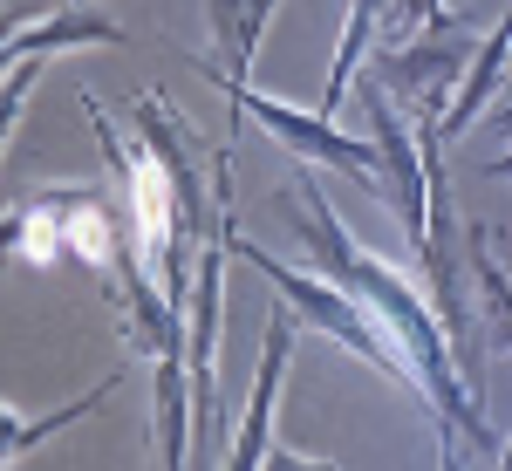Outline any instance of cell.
Masks as SVG:
<instances>
[{
  "mask_svg": "<svg viewBox=\"0 0 512 471\" xmlns=\"http://www.w3.org/2000/svg\"><path fill=\"white\" fill-rule=\"evenodd\" d=\"M123 41H130V28L110 21L96 0H55L41 21H14L7 28V137L21 130V103H28L35 69H48L69 48H123Z\"/></svg>",
  "mask_w": 512,
  "mask_h": 471,
  "instance_id": "5b68a950",
  "label": "cell"
},
{
  "mask_svg": "<svg viewBox=\"0 0 512 471\" xmlns=\"http://www.w3.org/2000/svg\"><path fill=\"white\" fill-rule=\"evenodd\" d=\"M437 431H444V451H437V471H465V444H472V437L458 431V424H444V417H437Z\"/></svg>",
  "mask_w": 512,
  "mask_h": 471,
  "instance_id": "8fae6325",
  "label": "cell"
},
{
  "mask_svg": "<svg viewBox=\"0 0 512 471\" xmlns=\"http://www.w3.org/2000/svg\"><path fill=\"white\" fill-rule=\"evenodd\" d=\"M472 55H478V28L458 21V14H437L431 28H417L410 41H396L390 55L376 62V82L417 117V130L444 137V117H451L458 89L472 76Z\"/></svg>",
  "mask_w": 512,
  "mask_h": 471,
  "instance_id": "3957f363",
  "label": "cell"
},
{
  "mask_svg": "<svg viewBox=\"0 0 512 471\" xmlns=\"http://www.w3.org/2000/svg\"><path fill=\"white\" fill-rule=\"evenodd\" d=\"M123 376H103V383H96V390L89 396H76V403H69V410H48V417H41V424H28V410H21V403H7V465H21V458H28V451H35L41 437H55V431H69V424H76V417H89V410H103V403H110V390H117Z\"/></svg>",
  "mask_w": 512,
  "mask_h": 471,
  "instance_id": "9c48e42d",
  "label": "cell"
},
{
  "mask_svg": "<svg viewBox=\"0 0 512 471\" xmlns=\"http://www.w3.org/2000/svg\"><path fill=\"white\" fill-rule=\"evenodd\" d=\"M233 253L246 260V267H260V274L274 280V294L280 301H294V314L308 321V328H321V335H335L349 355H362L369 369H383L390 383H403V390H417V369H410V355H403V342L390 335V321L369 308V301H355L342 280H328V274H301V267H280L274 253H260L253 239H239L233 233ZM424 396V390H417Z\"/></svg>",
  "mask_w": 512,
  "mask_h": 471,
  "instance_id": "7a4b0ae2",
  "label": "cell"
},
{
  "mask_svg": "<svg viewBox=\"0 0 512 471\" xmlns=\"http://www.w3.org/2000/svg\"><path fill=\"white\" fill-rule=\"evenodd\" d=\"M472 280H478V314H485V355L512 349V274L499 267L492 239L472 226Z\"/></svg>",
  "mask_w": 512,
  "mask_h": 471,
  "instance_id": "ba28073f",
  "label": "cell"
},
{
  "mask_svg": "<svg viewBox=\"0 0 512 471\" xmlns=\"http://www.w3.org/2000/svg\"><path fill=\"white\" fill-rule=\"evenodd\" d=\"M376 21H383V0H355V7H349V21H342V48H335V76H328V96H321L328 117L342 110V96H349L355 76H362V55H369Z\"/></svg>",
  "mask_w": 512,
  "mask_h": 471,
  "instance_id": "30bf717a",
  "label": "cell"
},
{
  "mask_svg": "<svg viewBox=\"0 0 512 471\" xmlns=\"http://www.w3.org/2000/svg\"><path fill=\"white\" fill-rule=\"evenodd\" d=\"M499 471H512V444H506V451H499Z\"/></svg>",
  "mask_w": 512,
  "mask_h": 471,
  "instance_id": "4fadbf2b",
  "label": "cell"
},
{
  "mask_svg": "<svg viewBox=\"0 0 512 471\" xmlns=\"http://www.w3.org/2000/svg\"><path fill=\"white\" fill-rule=\"evenodd\" d=\"M301 314L294 301H274L267 314V342H260V369H253V396H246V424L226 444V465L219 471H260L267 451H274V410H280V383H287V362H294V342H301Z\"/></svg>",
  "mask_w": 512,
  "mask_h": 471,
  "instance_id": "8992f818",
  "label": "cell"
},
{
  "mask_svg": "<svg viewBox=\"0 0 512 471\" xmlns=\"http://www.w3.org/2000/svg\"><path fill=\"white\" fill-rule=\"evenodd\" d=\"M198 7H205V28L219 41V76L246 82L253 76V55H260V35H267L280 0H198Z\"/></svg>",
  "mask_w": 512,
  "mask_h": 471,
  "instance_id": "52a82bcc",
  "label": "cell"
},
{
  "mask_svg": "<svg viewBox=\"0 0 512 471\" xmlns=\"http://www.w3.org/2000/svg\"><path fill=\"white\" fill-rule=\"evenodd\" d=\"M260 471H342V465H321V458H294V451H280V444H274Z\"/></svg>",
  "mask_w": 512,
  "mask_h": 471,
  "instance_id": "7c38bea8",
  "label": "cell"
},
{
  "mask_svg": "<svg viewBox=\"0 0 512 471\" xmlns=\"http://www.w3.org/2000/svg\"><path fill=\"white\" fill-rule=\"evenodd\" d=\"M280 212H287V233H294V246H301V253H308V267H315V274L342 280L355 301H369V308L390 321V335L403 342L410 369H417V390L431 396L437 417H444V424H458L472 444H492L485 403H472V390H465L458 355H451V335H444V321H437L431 301H424L410 280L396 274L390 260H376V253H362V246H355L349 226L335 219V205L315 192V178H308V171H294V178H287Z\"/></svg>",
  "mask_w": 512,
  "mask_h": 471,
  "instance_id": "6da1fadb",
  "label": "cell"
},
{
  "mask_svg": "<svg viewBox=\"0 0 512 471\" xmlns=\"http://www.w3.org/2000/svg\"><path fill=\"white\" fill-rule=\"evenodd\" d=\"M212 76H219V69H212ZM219 89H226V103H233L239 117H253L260 130H274L294 164H321V171L355 178L362 192H383V157H376V144L335 130L328 110H294V103H280V96L253 89V82H233V76H219Z\"/></svg>",
  "mask_w": 512,
  "mask_h": 471,
  "instance_id": "277c9868",
  "label": "cell"
}]
</instances>
